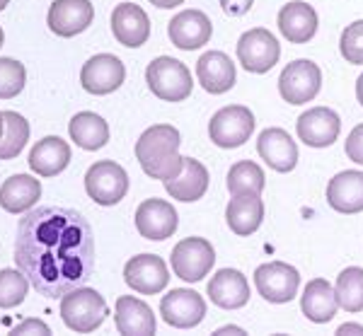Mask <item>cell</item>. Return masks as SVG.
Here are the masks:
<instances>
[{"instance_id":"6da1fadb","label":"cell","mask_w":363,"mask_h":336,"mask_svg":"<svg viewBox=\"0 0 363 336\" xmlns=\"http://www.w3.org/2000/svg\"><path fill=\"white\" fill-rule=\"evenodd\" d=\"M15 264L44 298H63L85 286L95 271V237L83 213L42 206L20 218Z\"/></svg>"},{"instance_id":"7a4b0ae2","label":"cell","mask_w":363,"mask_h":336,"mask_svg":"<svg viewBox=\"0 0 363 336\" xmlns=\"http://www.w3.org/2000/svg\"><path fill=\"white\" fill-rule=\"evenodd\" d=\"M182 135L169 123H157L140 133L136 140V160L140 162V169L150 179H174L182 172L184 157L179 155Z\"/></svg>"},{"instance_id":"3957f363","label":"cell","mask_w":363,"mask_h":336,"mask_svg":"<svg viewBox=\"0 0 363 336\" xmlns=\"http://www.w3.org/2000/svg\"><path fill=\"white\" fill-rule=\"evenodd\" d=\"M109 308L92 288H75L61 298V320L75 334H92L107 320Z\"/></svg>"},{"instance_id":"277c9868","label":"cell","mask_w":363,"mask_h":336,"mask_svg":"<svg viewBox=\"0 0 363 336\" xmlns=\"http://www.w3.org/2000/svg\"><path fill=\"white\" fill-rule=\"evenodd\" d=\"M145 82H148L150 92L162 102H184L194 90V78H191L189 68L169 56H157L155 61L148 63Z\"/></svg>"},{"instance_id":"5b68a950","label":"cell","mask_w":363,"mask_h":336,"mask_svg":"<svg viewBox=\"0 0 363 336\" xmlns=\"http://www.w3.org/2000/svg\"><path fill=\"white\" fill-rule=\"evenodd\" d=\"M255 114L242 107V104H230V107L218 109L208 121V138L213 145L225 150L240 148L255 133Z\"/></svg>"},{"instance_id":"8992f818","label":"cell","mask_w":363,"mask_h":336,"mask_svg":"<svg viewBox=\"0 0 363 336\" xmlns=\"http://www.w3.org/2000/svg\"><path fill=\"white\" fill-rule=\"evenodd\" d=\"M216 264V250L208 240L203 237H186L174 245L169 254V267L174 276L186 283H199Z\"/></svg>"},{"instance_id":"52a82bcc","label":"cell","mask_w":363,"mask_h":336,"mask_svg":"<svg viewBox=\"0 0 363 336\" xmlns=\"http://www.w3.org/2000/svg\"><path fill=\"white\" fill-rule=\"evenodd\" d=\"M322 87V70L318 63L308 61V58H298L289 63L279 75V94L289 104H306L313 102L320 94Z\"/></svg>"},{"instance_id":"ba28073f","label":"cell","mask_w":363,"mask_h":336,"mask_svg":"<svg viewBox=\"0 0 363 336\" xmlns=\"http://www.w3.org/2000/svg\"><path fill=\"white\" fill-rule=\"evenodd\" d=\"M281 58V44L269 29L255 27L238 39V61L247 73H269Z\"/></svg>"},{"instance_id":"9c48e42d","label":"cell","mask_w":363,"mask_h":336,"mask_svg":"<svg viewBox=\"0 0 363 336\" xmlns=\"http://www.w3.org/2000/svg\"><path fill=\"white\" fill-rule=\"evenodd\" d=\"M85 191L99 206H116L128 194V174L121 164L99 160L85 172Z\"/></svg>"},{"instance_id":"30bf717a","label":"cell","mask_w":363,"mask_h":336,"mask_svg":"<svg viewBox=\"0 0 363 336\" xmlns=\"http://www.w3.org/2000/svg\"><path fill=\"white\" fill-rule=\"evenodd\" d=\"M255 286L267 303L284 305V303H291V300L298 296L301 274H298L296 267H291V264H286V262H269V264L257 267Z\"/></svg>"},{"instance_id":"8fae6325","label":"cell","mask_w":363,"mask_h":336,"mask_svg":"<svg viewBox=\"0 0 363 336\" xmlns=\"http://www.w3.org/2000/svg\"><path fill=\"white\" fill-rule=\"evenodd\" d=\"M160 315L174 329H194L206 317V300L189 288H174L162 296Z\"/></svg>"},{"instance_id":"7c38bea8","label":"cell","mask_w":363,"mask_h":336,"mask_svg":"<svg viewBox=\"0 0 363 336\" xmlns=\"http://www.w3.org/2000/svg\"><path fill=\"white\" fill-rule=\"evenodd\" d=\"M124 281L131 291L140 293V296H157L169 283L167 264L157 254L131 257L124 267Z\"/></svg>"},{"instance_id":"4fadbf2b","label":"cell","mask_w":363,"mask_h":336,"mask_svg":"<svg viewBox=\"0 0 363 336\" xmlns=\"http://www.w3.org/2000/svg\"><path fill=\"white\" fill-rule=\"evenodd\" d=\"M126 80V68L112 54H97L85 63L80 70V85L85 92L104 97V94H112L119 90Z\"/></svg>"},{"instance_id":"5bb4252c","label":"cell","mask_w":363,"mask_h":336,"mask_svg":"<svg viewBox=\"0 0 363 336\" xmlns=\"http://www.w3.org/2000/svg\"><path fill=\"white\" fill-rule=\"evenodd\" d=\"M298 138L310 148H330L342 133V119L330 107H313L296 121Z\"/></svg>"},{"instance_id":"9a60e30c","label":"cell","mask_w":363,"mask_h":336,"mask_svg":"<svg viewBox=\"0 0 363 336\" xmlns=\"http://www.w3.org/2000/svg\"><path fill=\"white\" fill-rule=\"evenodd\" d=\"M179 218L174 206L165 198H148L138 206L136 211V230L140 237L162 242V240L172 237L177 233Z\"/></svg>"},{"instance_id":"2e32d148","label":"cell","mask_w":363,"mask_h":336,"mask_svg":"<svg viewBox=\"0 0 363 336\" xmlns=\"http://www.w3.org/2000/svg\"><path fill=\"white\" fill-rule=\"evenodd\" d=\"M167 37L182 51H196L213 37V25L201 10H182L169 20Z\"/></svg>"},{"instance_id":"e0dca14e","label":"cell","mask_w":363,"mask_h":336,"mask_svg":"<svg viewBox=\"0 0 363 336\" xmlns=\"http://www.w3.org/2000/svg\"><path fill=\"white\" fill-rule=\"evenodd\" d=\"M95 8L90 0H54L46 15V25L56 37H75L92 25Z\"/></svg>"},{"instance_id":"ac0fdd59","label":"cell","mask_w":363,"mask_h":336,"mask_svg":"<svg viewBox=\"0 0 363 336\" xmlns=\"http://www.w3.org/2000/svg\"><path fill=\"white\" fill-rule=\"evenodd\" d=\"M112 34L126 49H138L150 39V17L136 3H121L112 10Z\"/></svg>"},{"instance_id":"d6986e66","label":"cell","mask_w":363,"mask_h":336,"mask_svg":"<svg viewBox=\"0 0 363 336\" xmlns=\"http://www.w3.org/2000/svg\"><path fill=\"white\" fill-rule=\"evenodd\" d=\"M247 276L238 269H220L208 281V300L220 310H240L250 303Z\"/></svg>"},{"instance_id":"ffe728a7","label":"cell","mask_w":363,"mask_h":336,"mask_svg":"<svg viewBox=\"0 0 363 336\" xmlns=\"http://www.w3.org/2000/svg\"><path fill=\"white\" fill-rule=\"evenodd\" d=\"M277 25L286 41H291V44H308L318 34L320 20L313 5L303 3V0H294V3H286L279 10Z\"/></svg>"},{"instance_id":"44dd1931","label":"cell","mask_w":363,"mask_h":336,"mask_svg":"<svg viewBox=\"0 0 363 336\" xmlns=\"http://www.w3.org/2000/svg\"><path fill=\"white\" fill-rule=\"evenodd\" d=\"M327 203L344 215H354L363 211V172L344 169L335 174L327 184Z\"/></svg>"},{"instance_id":"7402d4cb","label":"cell","mask_w":363,"mask_h":336,"mask_svg":"<svg viewBox=\"0 0 363 336\" xmlns=\"http://www.w3.org/2000/svg\"><path fill=\"white\" fill-rule=\"evenodd\" d=\"M257 152L277 172H291L298 164V145L284 128H264L257 140Z\"/></svg>"},{"instance_id":"603a6c76","label":"cell","mask_w":363,"mask_h":336,"mask_svg":"<svg viewBox=\"0 0 363 336\" xmlns=\"http://www.w3.org/2000/svg\"><path fill=\"white\" fill-rule=\"evenodd\" d=\"M196 78L208 94H223L233 90L238 80L235 63L223 51H206L196 61Z\"/></svg>"},{"instance_id":"cb8c5ba5","label":"cell","mask_w":363,"mask_h":336,"mask_svg":"<svg viewBox=\"0 0 363 336\" xmlns=\"http://www.w3.org/2000/svg\"><path fill=\"white\" fill-rule=\"evenodd\" d=\"M114 322L119 334L124 336H153L157 327L150 305L133 296H121L116 300Z\"/></svg>"},{"instance_id":"d4e9b609","label":"cell","mask_w":363,"mask_h":336,"mask_svg":"<svg viewBox=\"0 0 363 336\" xmlns=\"http://www.w3.org/2000/svg\"><path fill=\"white\" fill-rule=\"evenodd\" d=\"M228 228L240 237H250L262 228L264 220V201L262 194H238L228 201L225 208Z\"/></svg>"},{"instance_id":"484cf974","label":"cell","mask_w":363,"mask_h":336,"mask_svg":"<svg viewBox=\"0 0 363 336\" xmlns=\"http://www.w3.org/2000/svg\"><path fill=\"white\" fill-rule=\"evenodd\" d=\"M208 181H211L208 169L199 160H194V157H184L182 172L174 177V179L162 181V184H165V191L169 194V198L194 203L199 198H203V194L208 191Z\"/></svg>"},{"instance_id":"4316f807","label":"cell","mask_w":363,"mask_h":336,"mask_svg":"<svg viewBox=\"0 0 363 336\" xmlns=\"http://www.w3.org/2000/svg\"><path fill=\"white\" fill-rule=\"evenodd\" d=\"M337 293L327 279H313L306 283V291L301 296V310L310 322L327 324L337 315Z\"/></svg>"},{"instance_id":"83f0119b","label":"cell","mask_w":363,"mask_h":336,"mask_svg":"<svg viewBox=\"0 0 363 336\" xmlns=\"http://www.w3.org/2000/svg\"><path fill=\"white\" fill-rule=\"evenodd\" d=\"M29 167L39 177H56L68 167L70 162V145L58 135H46L39 143H34L29 152Z\"/></svg>"},{"instance_id":"f1b7e54d","label":"cell","mask_w":363,"mask_h":336,"mask_svg":"<svg viewBox=\"0 0 363 336\" xmlns=\"http://www.w3.org/2000/svg\"><path fill=\"white\" fill-rule=\"evenodd\" d=\"M42 196V181L29 174H13L0 186V208L8 213H27Z\"/></svg>"},{"instance_id":"f546056e","label":"cell","mask_w":363,"mask_h":336,"mask_svg":"<svg viewBox=\"0 0 363 336\" xmlns=\"http://www.w3.org/2000/svg\"><path fill=\"white\" fill-rule=\"evenodd\" d=\"M68 133L73 143L83 150H99L109 140V123L99 114L92 111H80L68 123Z\"/></svg>"},{"instance_id":"4dcf8cb0","label":"cell","mask_w":363,"mask_h":336,"mask_svg":"<svg viewBox=\"0 0 363 336\" xmlns=\"http://www.w3.org/2000/svg\"><path fill=\"white\" fill-rule=\"evenodd\" d=\"M264 169L252 160H240L228 169V191L238 194H262L264 191Z\"/></svg>"},{"instance_id":"1f68e13d","label":"cell","mask_w":363,"mask_h":336,"mask_svg":"<svg viewBox=\"0 0 363 336\" xmlns=\"http://www.w3.org/2000/svg\"><path fill=\"white\" fill-rule=\"evenodd\" d=\"M337 303L347 312H363V269L349 267L337 276Z\"/></svg>"},{"instance_id":"d6a6232c","label":"cell","mask_w":363,"mask_h":336,"mask_svg":"<svg viewBox=\"0 0 363 336\" xmlns=\"http://www.w3.org/2000/svg\"><path fill=\"white\" fill-rule=\"evenodd\" d=\"M5 131L0 138V160H13L22 152L29 140V123L17 111H3Z\"/></svg>"},{"instance_id":"836d02e7","label":"cell","mask_w":363,"mask_h":336,"mask_svg":"<svg viewBox=\"0 0 363 336\" xmlns=\"http://www.w3.org/2000/svg\"><path fill=\"white\" fill-rule=\"evenodd\" d=\"M32 283L20 269H3L0 271V310H13L25 303L27 291Z\"/></svg>"},{"instance_id":"e575fe53","label":"cell","mask_w":363,"mask_h":336,"mask_svg":"<svg viewBox=\"0 0 363 336\" xmlns=\"http://www.w3.org/2000/svg\"><path fill=\"white\" fill-rule=\"evenodd\" d=\"M27 82V70L15 58H0V99H13Z\"/></svg>"},{"instance_id":"d590c367","label":"cell","mask_w":363,"mask_h":336,"mask_svg":"<svg viewBox=\"0 0 363 336\" xmlns=\"http://www.w3.org/2000/svg\"><path fill=\"white\" fill-rule=\"evenodd\" d=\"M339 51L351 66H363V20H356L342 32Z\"/></svg>"},{"instance_id":"8d00e7d4","label":"cell","mask_w":363,"mask_h":336,"mask_svg":"<svg viewBox=\"0 0 363 336\" xmlns=\"http://www.w3.org/2000/svg\"><path fill=\"white\" fill-rule=\"evenodd\" d=\"M344 148H347V157L351 162L363 164V123H359V126L349 133L347 145H344Z\"/></svg>"},{"instance_id":"74e56055","label":"cell","mask_w":363,"mask_h":336,"mask_svg":"<svg viewBox=\"0 0 363 336\" xmlns=\"http://www.w3.org/2000/svg\"><path fill=\"white\" fill-rule=\"evenodd\" d=\"M10 334H17V336H22V334H39V336H49L51 334V329L46 327V324L42 320H25L22 324H17V327H13V332Z\"/></svg>"},{"instance_id":"f35d334b","label":"cell","mask_w":363,"mask_h":336,"mask_svg":"<svg viewBox=\"0 0 363 336\" xmlns=\"http://www.w3.org/2000/svg\"><path fill=\"white\" fill-rule=\"evenodd\" d=\"M252 3H255V0H220V8H223L228 15L240 17V15L250 13Z\"/></svg>"},{"instance_id":"ab89813d","label":"cell","mask_w":363,"mask_h":336,"mask_svg":"<svg viewBox=\"0 0 363 336\" xmlns=\"http://www.w3.org/2000/svg\"><path fill=\"white\" fill-rule=\"evenodd\" d=\"M337 334H339V336H349V334H354V336H363V327H361V324L349 322V324H342V327L337 329Z\"/></svg>"},{"instance_id":"60d3db41","label":"cell","mask_w":363,"mask_h":336,"mask_svg":"<svg viewBox=\"0 0 363 336\" xmlns=\"http://www.w3.org/2000/svg\"><path fill=\"white\" fill-rule=\"evenodd\" d=\"M182 3H184V0H150V5H155V8H160V10H172V8H179Z\"/></svg>"},{"instance_id":"b9f144b4","label":"cell","mask_w":363,"mask_h":336,"mask_svg":"<svg viewBox=\"0 0 363 336\" xmlns=\"http://www.w3.org/2000/svg\"><path fill=\"white\" fill-rule=\"evenodd\" d=\"M213 334L216 336H223V334H245V329H240V327H220V329H216Z\"/></svg>"},{"instance_id":"7bdbcfd3","label":"cell","mask_w":363,"mask_h":336,"mask_svg":"<svg viewBox=\"0 0 363 336\" xmlns=\"http://www.w3.org/2000/svg\"><path fill=\"white\" fill-rule=\"evenodd\" d=\"M356 99H359V104L363 107V73L359 75V80H356Z\"/></svg>"},{"instance_id":"ee69618b","label":"cell","mask_w":363,"mask_h":336,"mask_svg":"<svg viewBox=\"0 0 363 336\" xmlns=\"http://www.w3.org/2000/svg\"><path fill=\"white\" fill-rule=\"evenodd\" d=\"M3 131H5V119H3V111H0V138H3Z\"/></svg>"},{"instance_id":"f6af8a7d","label":"cell","mask_w":363,"mask_h":336,"mask_svg":"<svg viewBox=\"0 0 363 336\" xmlns=\"http://www.w3.org/2000/svg\"><path fill=\"white\" fill-rule=\"evenodd\" d=\"M8 3H10V0H0V10H5V8H8Z\"/></svg>"},{"instance_id":"bcb514c9","label":"cell","mask_w":363,"mask_h":336,"mask_svg":"<svg viewBox=\"0 0 363 336\" xmlns=\"http://www.w3.org/2000/svg\"><path fill=\"white\" fill-rule=\"evenodd\" d=\"M3 41H5V34H3V29H0V46H3Z\"/></svg>"}]
</instances>
